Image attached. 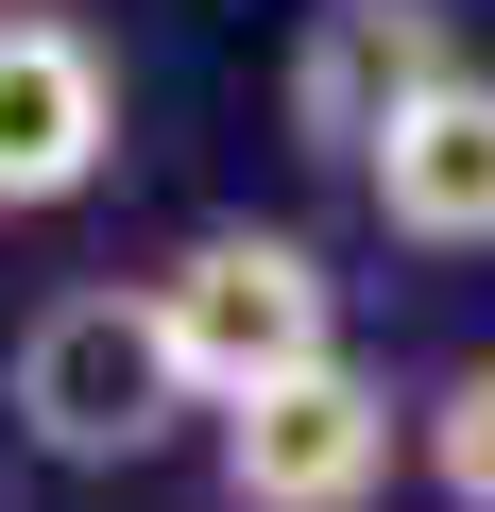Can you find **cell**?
Wrapping results in <instances>:
<instances>
[{
	"label": "cell",
	"mask_w": 495,
	"mask_h": 512,
	"mask_svg": "<svg viewBox=\"0 0 495 512\" xmlns=\"http://www.w3.org/2000/svg\"><path fill=\"white\" fill-rule=\"evenodd\" d=\"M0 410H18V444H35V461L103 478V461H154L205 393H188V359H171L154 291L86 274V291H35V308H18V342H0Z\"/></svg>",
	"instance_id": "1"
},
{
	"label": "cell",
	"mask_w": 495,
	"mask_h": 512,
	"mask_svg": "<svg viewBox=\"0 0 495 512\" xmlns=\"http://www.w3.org/2000/svg\"><path fill=\"white\" fill-rule=\"evenodd\" d=\"M137 291H154V325H171L205 427H222L239 393H274V376H325V359H342V274H325L291 222H188Z\"/></svg>",
	"instance_id": "2"
},
{
	"label": "cell",
	"mask_w": 495,
	"mask_h": 512,
	"mask_svg": "<svg viewBox=\"0 0 495 512\" xmlns=\"http://www.w3.org/2000/svg\"><path fill=\"white\" fill-rule=\"evenodd\" d=\"M393 444H410L393 376L376 359H325V376L239 393L205 427V478H222V512H376L393 495Z\"/></svg>",
	"instance_id": "3"
},
{
	"label": "cell",
	"mask_w": 495,
	"mask_h": 512,
	"mask_svg": "<svg viewBox=\"0 0 495 512\" xmlns=\"http://www.w3.org/2000/svg\"><path fill=\"white\" fill-rule=\"evenodd\" d=\"M478 52L444 35V0H308V35H291V137L325 171H376L410 137L427 86H461Z\"/></svg>",
	"instance_id": "4"
},
{
	"label": "cell",
	"mask_w": 495,
	"mask_h": 512,
	"mask_svg": "<svg viewBox=\"0 0 495 512\" xmlns=\"http://www.w3.org/2000/svg\"><path fill=\"white\" fill-rule=\"evenodd\" d=\"M120 171V52L86 18H0V222H52Z\"/></svg>",
	"instance_id": "5"
},
{
	"label": "cell",
	"mask_w": 495,
	"mask_h": 512,
	"mask_svg": "<svg viewBox=\"0 0 495 512\" xmlns=\"http://www.w3.org/2000/svg\"><path fill=\"white\" fill-rule=\"evenodd\" d=\"M359 205H376L410 256H495V69L427 86V103H410V137L359 171Z\"/></svg>",
	"instance_id": "6"
},
{
	"label": "cell",
	"mask_w": 495,
	"mask_h": 512,
	"mask_svg": "<svg viewBox=\"0 0 495 512\" xmlns=\"http://www.w3.org/2000/svg\"><path fill=\"white\" fill-rule=\"evenodd\" d=\"M410 461H427V495H444V512H495V342H478V359H444V376L410 393Z\"/></svg>",
	"instance_id": "7"
},
{
	"label": "cell",
	"mask_w": 495,
	"mask_h": 512,
	"mask_svg": "<svg viewBox=\"0 0 495 512\" xmlns=\"http://www.w3.org/2000/svg\"><path fill=\"white\" fill-rule=\"evenodd\" d=\"M0 18H69V0H0Z\"/></svg>",
	"instance_id": "8"
}]
</instances>
